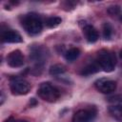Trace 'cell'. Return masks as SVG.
Here are the masks:
<instances>
[{"label":"cell","instance_id":"1","mask_svg":"<svg viewBox=\"0 0 122 122\" xmlns=\"http://www.w3.org/2000/svg\"><path fill=\"white\" fill-rule=\"evenodd\" d=\"M25 30L30 34H37L43 29V23L40 16L36 13L26 14L21 22Z\"/></svg>","mask_w":122,"mask_h":122},{"label":"cell","instance_id":"2","mask_svg":"<svg viewBox=\"0 0 122 122\" xmlns=\"http://www.w3.org/2000/svg\"><path fill=\"white\" fill-rule=\"evenodd\" d=\"M37 94L43 100L51 103L55 102L59 98L60 92L56 87L52 86L50 82H44L39 86L37 90Z\"/></svg>","mask_w":122,"mask_h":122},{"label":"cell","instance_id":"3","mask_svg":"<svg viewBox=\"0 0 122 122\" xmlns=\"http://www.w3.org/2000/svg\"><path fill=\"white\" fill-rule=\"evenodd\" d=\"M97 63L100 68L107 72H111L114 70L115 67V55L112 52H110L107 50H101L97 55Z\"/></svg>","mask_w":122,"mask_h":122},{"label":"cell","instance_id":"4","mask_svg":"<svg viewBox=\"0 0 122 122\" xmlns=\"http://www.w3.org/2000/svg\"><path fill=\"white\" fill-rule=\"evenodd\" d=\"M10 91L13 94L24 95V94H27L30 91L31 86L27 80H25L23 78L13 77L10 79Z\"/></svg>","mask_w":122,"mask_h":122},{"label":"cell","instance_id":"5","mask_svg":"<svg viewBox=\"0 0 122 122\" xmlns=\"http://www.w3.org/2000/svg\"><path fill=\"white\" fill-rule=\"evenodd\" d=\"M7 63L11 68H19L24 65V55L19 50L10 51L7 56Z\"/></svg>","mask_w":122,"mask_h":122},{"label":"cell","instance_id":"6","mask_svg":"<svg viewBox=\"0 0 122 122\" xmlns=\"http://www.w3.org/2000/svg\"><path fill=\"white\" fill-rule=\"evenodd\" d=\"M95 87L102 93H112L116 90V82L103 78L95 82Z\"/></svg>","mask_w":122,"mask_h":122},{"label":"cell","instance_id":"7","mask_svg":"<svg viewBox=\"0 0 122 122\" xmlns=\"http://www.w3.org/2000/svg\"><path fill=\"white\" fill-rule=\"evenodd\" d=\"M1 39L3 42L7 43H21L23 41L22 36L15 30H5L1 34Z\"/></svg>","mask_w":122,"mask_h":122},{"label":"cell","instance_id":"8","mask_svg":"<svg viewBox=\"0 0 122 122\" xmlns=\"http://www.w3.org/2000/svg\"><path fill=\"white\" fill-rule=\"evenodd\" d=\"M94 113L91 110H79L72 116V122H90Z\"/></svg>","mask_w":122,"mask_h":122},{"label":"cell","instance_id":"9","mask_svg":"<svg viewBox=\"0 0 122 122\" xmlns=\"http://www.w3.org/2000/svg\"><path fill=\"white\" fill-rule=\"evenodd\" d=\"M83 32L85 34V37L86 39L88 40V42L90 43H94L97 41L98 37H99V34H98V31L96 30L95 28H93L92 26L91 25H86L84 28H83Z\"/></svg>","mask_w":122,"mask_h":122},{"label":"cell","instance_id":"10","mask_svg":"<svg viewBox=\"0 0 122 122\" xmlns=\"http://www.w3.org/2000/svg\"><path fill=\"white\" fill-rule=\"evenodd\" d=\"M110 114L116 120L122 122V106L119 104H113L109 107Z\"/></svg>","mask_w":122,"mask_h":122},{"label":"cell","instance_id":"11","mask_svg":"<svg viewBox=\"0 0 122 122\" xmlns=\"http://www.w3.org/2000/svg\"><path fill=\"white\" fill-rule=\"evenodd\" d=\"M100 66L99 64L97 63V61L95 62H92L89 65H87L86 67H84L82 69V71H81V74L83 75H89V74H92V73H95L97 72L99 70H100Z\"/></svg>","mask_w":122,"mask_h":122},{"label":"cell","instance_id":"12","mask_svg":"<svg viewBox=\"0 0 122 122\" xmlns=\"http://www.w3.org/2000/svg\"><path fill=\"white\" fill-rule=\"evenodd\" d=\"M79 54H80L79 49H77V48H71V49H70L69 51H67L65 52V58L68 61L72 62V61H74L79 56Z\"/></svg>","mask_w":122,"mask_h":122},{"label":"cell","instance_id":"13","mask_svg":"<svg viewBox=\"0 0 122 122\" xmlns=\"http://www.w3.org/2000/svg\"><path fill=\"white\" fill-rule=\"evenodd\" d=\"M66 71V67L63 64H54L52 66H51L50 68V74L51 75H59L62 74Z\"/></svg>","mask_w":122,"mask_h":122},{"label":"cell","instance_id":"14","mask_svg":"<svg viewBox=\"0 0 122 122\" xmlns=\"http://www.w3.org/2000/svg\"><path fill=\"white\" fill-rule=\"evenodd\" d=\"M62 22V19L58 16H51L46 19V26L49 28H55Z\"/></svg>","mask_w":122,"mask_h":122},{"label":"cell","instance_id":"15","mask_svg":"<svg viewBox=\"0 0 122 122\" xmlns=\"http://www.w3.org/2000/svg\"><path fill=\"white\" fill-rule=\"evenodd\" d=\"M112 34V28L109 23H105L103 25V36L105 39H110Z\"/></svg>","mask_w":122,"mask_h":122},{"label":"cell","instance_id":"16","mask_svg":"<svg viewBox=\"0 0 122 122\" xmlns=\"http://www.w3.org/2000/svg\"><path fill=\"white\" fill-rule=\"evenodd\" d=\"M107 11H108V13H109L110 15H112V16H113V15H118V16H119V15H120L121 9H120L119 6L113 5V6H110V7L108 8Z\"/></svg>","mask_w":122,"mask_h":122},{"label":"cell","instance_id":"17","mask_svg":"<svg viewBox=\"0 0 122 122\" xmlns=\"http://www.w3.org/2000/svg\"><path fill=\"white\" fill-rule=\"evenodd\" d=\"M5 122H15V120H14V118L12 116H10L8 119L5 120Z\"/></svg>","mask_w":122,"mask_h":122},{"label":"cell","instance_id":"18","mask_svg":"<svg viewBox=\"0 0 122 122\" xmlns=\"http://www.w3.org/2000/svg\"><path fill=\"white\" fill-rule=\"evenodd\" d=\"M30 106L36 105V101H35V99H34V98H31V99H30Z\"/></svg>","mask_w":122,"mask_h":122},{"label":"cell","instance_id":"19","mask_svg":"<svg viewBox=\"0 0 122 122\" xmlns=\"http://www.w3.org/2000/svg\"><path fill=\"white\" fill-rule=\"evenodd\" d=\"M4 100H5V96H4V93L3 92H1V105L3 104V102H4Z\"/></svg>","mask_w":122,"mask_h":122},{"label":"cell","instance_id":"20","mask_svg":"<svg viewBox=\"0 0 122 122\" xmlns=\"http://www.w3.org/2000/svg\"><path fill=\"white\" fill-rule=\"evenodd\" d=\"M118 19H119V21L122 23V13H120V15L118 16Z\"/></svg>","mask_w":122,"mask_h":122},{"label":"cell","instance_id":"21","mask_svg":"<svg viewBox=\"0 0 122 122\" xmlns=\"http://www.w3.org/2000/svg\"><path fill=\"white\" fill-rule=\"evenodd\" d=\"M15 122H28V121H26V120H16Z\"/></svg>","mask_w":122,"mask_h":122},{"label":"cell","instance_id":"22","mask_svg":"<svg viewBox=\"0 0 122 122\" xmlns=\"http://www.w3.org/2000/svg\"><path fill=\"white\" fill-rule=\"evenodd\" d=\"M119 56H120V58L122 59V50L120 51V52H119Z\"/></svg>","mask_w":122,"mask_h":122}]
</instances>
